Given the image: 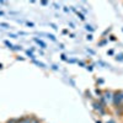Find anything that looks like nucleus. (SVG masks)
Instances as JSON below:
<instances>
[{"mask_svg": "<svg viewBox=\"0 0 123 123\" xmlns=\"http://www.w3.org/2000/svg\"><path fill=\"white\" fill-rule=\"evenodd\" d=\"M26 53H27V55H30V58H32V59L35 58V57H33V54H32V52H30V50H27Z\"/></svg>", "mask_w": 123, "mask_h": 123, "instance_id": "obj_9", "label": "nucleus"}, {"mask_svg": "<svg viewBox=\"0 0 123 123\" xmlns=\"http://www.w3.org/2000/svg\"><path fill=\"white\" fill-rule=\"evenodd\" d=\"M50 26H52V27H53L54 30H57V26H55V25H53V24H50Z\"/></svg>", "mask_w": 123, "mask_h": 123, "instance_id": "obj_15", "label": "nucleus"}, {"mask_svg": "<svg viewBox=\"0 0 123 123\" xmlns=\"http://www.w3.org/2000/svg\"><path fill=\"white\" fill-rule=\"evenodd\" d=\"M78 16H79V17H80V20H84V18H85V17H84V15H83V14H79V12H78Z\"/></svg>", "mask_w": 123, "mask_h": 123, "instance_id": "obj_11", "label": "nucleus"}, {"mask_svg": "<svg viewBox=\"0 0 123 123\" xmlns=\"http://www.w3.org/2000/svg\"><path fill=\"white\" fill-rule=\"evenodd\" d=\"M12 49H15V50H21V46H14Z\"/></svg>", "mask_w": 123, "mask_h": 123, "instance_id": "obj_8", "label": "nucleus"}, {"mask_svg": "<svg viewBox=\"0 0 123 123\" xmlns=\"http://www.w3.org/2000/svg\"><path fill=\"white\" fill-rule=\"evenodd\" d=\"M107 123H115V122H113V121H108Z\"/></svg>", "mask_w": 123, "mask_h": 123, "instance_id": "obj_17", "label": "nucleus"}, {"mask_svg": "<svg viewBox=\"0 0 123 123\" xmlns=\"http://www.w3.org/2000/svg\"><path fill=\"white\" fill-rule=\"evenodd\" d=\"M35 41H36V42L41 46V47H42V48H46V43L44 42H42V41H41V39H38V38H35Z\"/></svg>", "mask_w": 123, "mask_h": 123, "instance_id": "obj_2", "label": "nucleus"}, {"mask_svg": "<svg viewBox=\"0 0 123 123\" xmlns=\"http://www.w3.org/2000/svg\"><path fill=\"white\" fill-rule=\"evenodd\" d=\"M117 60H123V54H119V55H117Z\"/></svg>", "mask_w": 123, "mask_h": 123, "instance_id": "obj_10", "label": "nucleus"}, {"mask_svg": "<svg viewBox=\"0 0 123 123\" xmlns=\"http://www.w3.org/2000/svg\"><path fill=\"white\" fill-rule=\"evenodd\" d=\"M87 39H89V41H91V39H92V36H91V35H89V36H87Z\"/></svg>", "mask_w": 123, "mask_h": 123, "instance_id": "obj_14", "label": "nucleus"}, {"mask_svg": "<svg viewBox=\"0 0 123 123\" xmlns=\"http://www.w3.org/2000/svg\"><path fill=\"white\" fill-rule=\"evenodd\" d=\"M0 26L4 27V28H9V27H10V26H9L7 24H5V22H1V24H0Z\"/></svg>", "mask_w": 123, "mask_h": 123, "instance_id": "obj_6", "label": "nucleus"}, {"mask_svg": "<svg viewBox=\"0 0 123 123\" xmlns=\"http://www.w3.org/2000/svg\"><path fill=\"white\" fill-rule=\"evenodd\" d=\"M104 98H105L106 101L111 100V98H112V94H111V92H105V96H104Z\"/></svg>", "mask_w": 123, "mask_h": 123, "instance_id": "obj_3", "label": "nucleus"}, {"mask_svg": "<svg viewBox=\"0 0 123 123\" xmlns=\"http://www.w3.org/2000/svg\"><path fill=\"white\" fill-rule=\"evenodd\" d=\"M27 26H31V27H33V26H35V25H33V24H32V22H27Z\"/></svg>", "mask_w": 123, "mask_h": 123, "instance_id": "obj_13", "label": "nucleus"}, {"mask_svg": "<svg viewBox=\"0 0 123 123\" xmlns=\"http://www.w3.org/2000/svg\"><path fill=\"white\" fill-rule=\"evenodd\" d=\"M86 30H87V31H92V27L87 25V26H86Z\"/></svg>", "mask_w": 123, "mask_h": 123, "instance_id": "obj_12", "label": "nucleus"}, {"mask_svg": "<svg viewBox=\"0 0 123 123\" xmlns=\"http://www.w3.org/2000/svg\"><path fill=\"white\" fill-rule=\"evenodd\" d=\"M33 63H35V64H37V65H39V67H42V68L44 67V64H43V63H39V62H37V60H35V59H33Z\"/></svg>", "mask_w": 123, "mask_h": 123, "instance_id": "obj_4", "label": "nucleus"}, {"mask_svg": "<svg viewBox=\"0 0 123 123\" xmlns=\"http://www.w3.org/2000/svg\"><path fill=\"white\" fill-rule=\"evenodd\" d=\"M4 43H5V44H6V46H7L9 48H12V47H14V46H12L11 43H10V42H9V41H5V42H4Z\"/></svg>", "mask_w": 123, "mask_h": 123, "instance_id": "obj_5", "label": "nucleus"}, {"mask_svg": "<svg viewBox=\"0 0 123 123\" xmlns=\"http://www.w3.org/2000/svg\"><path fill=\"white\" fill-rule=\"evenodd\" d=\"M1 68H3V65H1V64H0V69H1Z\"/></svg>", "mask_w": 123, "mask_h": 123, "instance_id": "obj_18", "label": "nucleus"}, {"mask_svg": "<svg viewBox=\"0 0 123 123\" xmlns=\"http://www.w3.org/2000/svg\"><path fill=\"white\" fill-rule=\"evenodd\" d=\"M94 106H95V110L100 111V113H105V111H104V108H102V106H101L100 104H95Z\"/></svg>", "mask_w": 123, "mask_h": 123, "instance_id": "obj_1", "label": "nucleus"}, {"mask_svg": "<svg viewBox=\"0 0 123 123\" xmlns=\"http://www.w3.org/2000/svg\"><path fill=\"white\" fill-rule=\"evenodd\" d=\"M0 16H4V12L3 11H0Z\"/></svg>", "mask_w": 123, "mask_h": 123, "instance_id": "obj_16", "label": "nucleus"}, {"mask_svg": "<svg viewBox=\"0 0 123 123\" xmlns=\"http://www.w3.org/2000/svg\"><path fill=\"white\" fill-rule=\"evenodd\" d=\"M48 38H50V39H52V41H55V37L53 36V35H46Z\"/></svg>", "mask_w": 123, "mask_h": 123, "instance_id": "obj_7", "label": "nucleus"}]
</instances>
